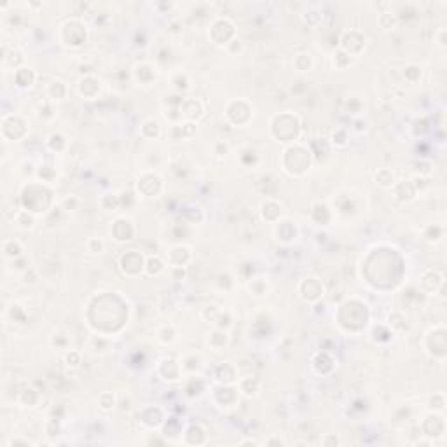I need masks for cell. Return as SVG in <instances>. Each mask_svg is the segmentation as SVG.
<instances>
[{"mask_svg": "<svg viewBox=\"0 0 447 447\" xmlns=\"http://www.w3.org/2000/svg\"><path fill=\"white\" fill-rule=\"evenodd\" d=\"M212 323L215 325V329L229 330L231 327H233V316H231V313H227V311H218L217 316L214 318V322Z\"/></svg>", "mask_w": 447, "mask_h": 447, "instance_id": "d4e9b609", "label": "cell"}, {"mask_svg": "<svg viewBox=\"0 0 447 447\" xmlns=\"http://www.w3.org/2000/svg\"><path fill=\"white\" fill-rule=\"evenodd\" d=\"M37 176L44 182V184H53L56 180V172L51 166H46V164H44V166H40L37 170Z\"/></svg>", "mask_w": 447, "mask_h": 447, "instance_id": "d6a6232c", "label": "cell"}, {"mask_svg": "<svg viewBox=\"0 0 447 447\" xmlns=\"http://www.w3.org/2000/svg\"><path fill=\"white\" fill-rule=\"evenodd\" d=\"M377 23H379V26L383 30H393V28H397L398 18L395 13H383L379 16V19H377Z\"/></svg>", "mask_w": 447, "mask_h": 447, "instance_id": "83f0119b", "label": "cell"}, {"mask_svg": "<svg viewBox=\"0 0 447 447\" xmlns=\"http://www.w3.org/2000/svg\"><path fill=\"white\" fill-rule=\"evenodd\" d=\"M322 19H323L322 11H320V9H316V7H310L304 13V23H306V25L318 26L320 23H322Z\"/></svg>", "mask_w": 447, "mask_h": 447, "instance_id": "f546056e", "label": "cell"}, {"mask_svg": "<svg viewBox=\"0 0 447 447\" xmlns=\"http://www.w3.org/2000/svg\"><path fill=\"white\" fill-rule=\"evenodd\" d=\"M226 49L229 51V53H233V55H236V53H243V40L241 39H238V37H234L233 40L229 42L226 46Z\"/></svg>", "mask_w": 447, "mask_h": 447, "instance_id": "f6af8a7d", "label": "cell"}, {"mask_svg": "<svg viewBox=\"0 0 447 447\" xmlns=\"http://www.w3.org/2000/svg\"><path fill=\"white\" fill-rule=\"evenodd\" d=\"M391 189H393V194H395V199H398V201H410V199H414V196L418 193V189H416L414 182H410V180L395 182V185H393Z\"/></svg>", "mask_w": 447, "mask_h": 447, "instance_id": "9c48e42d", "label": "cell"}, {"mask_svg": "<svg viewBox=\"0 0 447 447\" xmlns=\"http://www.w3.org/2000/svg\"><path fill=\"white\" fill-rule=\"evenodd\" d=\"M266 444H268V446H272V444H276V446H285V442L280 439H271V440H268Z\"/></svg>", "mask_w": 447, "mask_h": 447, "instance_id": "816d5d0a", "label": "cell"}, {"mask_svg": "<svg viewBox=\"0 0 447 447\" xmlns=\"http://www.w3.org/2000/svg\"><path fill=\"white\" fill-rule=\"evenodd\" d=\"M175 335H176V332H175V329H173L172 325H170V327H163L161 330H157V339L161 341V343H164V344L173 343Z\"/></svg>", "mask_w": 447, "mask_h": 447, "instance_id": "e575fe53", "label": "cell"}, {"mask_svg": "<svg viewBox=\"0 0 447 447\" xmlns=\"http://www.w3.org/2000/svg\"><path fill=\"white\" fill-rule=\"evenodd\" d=\"M313 58H311L310 53H299V55L293 58V67L299 72H311L313 68Z\"/></svg>", "mask_w": 447, "mask_h": 447, "instance_id": "603a6c76", "label": "cell"}, {"mask_svg": "<svg viewBox=\"0 0 447 447\" xmlns=\"http://www.w3.org/2000/svg\"><path fill=\"white\" fill-rule=\"evenodd\" d=\"M164 269H166V264H164L163 259H159V257H149V259L145 260V272L149 276H159L161 272H164Z\"/></svg>", "mask_w": 447, "mask_h": 447, "instance_id": "ffe728a7", "label": "cell"}, {"mask_svg": "<svg viewBox=\"0 0 447 447\" xmlns=\"http://www.w3.org/2000/svg\"><path fill=\"white\" fill-rule=\"evenodd\" d=\"M247 289L253 295H264V293L268 292V281L264 280V278H253L252 281H248Z\"/></svg>", "mask_w": 447, "mask_h": 447, "instance_id": "f1b7e54d", "label": "cell"}, {"mask_svg": "<svg viewBox=\"0 0 447 447\" xmlns=\"http://www.w3.org/2000/svg\"><path fill=\"white\" fill-rule=\"evenodd\" d=\"M395 182H397L395 173H393L391 170H388V168H383V170H379V172L376 173V184L381 185V187L391 189L393 185H395Z\"/></svg>", "mask_w": 447, "mask_h": 447, "instance_id": "44dd1931", "label": "cell"}, {"mask_svg": "<svg viewBox=\"0 0 447 447\" xmlns=\"http://www.w3.org/2000/svg\"><path fill=\"white\" fill-rule=\"evenodd\" d=\"M215 379L218 385H234L236 383V370L231 364H220L215 369Z\"/></svg>", "mask_w": 447, "mask_h": 447, "instance_id": "7c38bea8", "label": "cell"}, {"mask_svg": "<svg viewBox=\"0 0 447 447\" xmlns=\"http://www.w3.org/2000/svg\"><path fill=\"white\" fill-rule=\"evenodd\" d=\"M322 444H323V446H329V444H334V446H337L339 439H337V437H327V439L322 440Z\"/></svg>", "mask_w": 447, "mask_h": 447, "instance_id": "f907efd6", "label": "cell"}, {"mask_svg": "<svg viewBox=\"0 0 447 447\" xmlns=\"http://www.w3.org/2000/svg\"><path fill=\"white\" fill-rule=\"evenodd\" d=\"M269 214H274L276 218H280L281 217L280 203H276V201H266V203H262V218L266 222H268V218H269Z\"/></svg>", "mask_w": 447, "mask_h": 447, "instance_id": "4316f807", "label": "cell"}, {"mask_svg": "<svg viewBox=\"0 0 447 447\" xmlns=\"http://www.w3.org/2000/svg\"><path fill=\"white\" fill-rule=\"evenodd\" d=\"M238 389L241 395H245V397H255L260 389V381L257 379V377H252V376L243 377V379H239V383H238Z\"/></svg>", "mask_w": 447, "mask_h": 447, "instance_id": "9a60e30c", "label": "cell"}, {"mask_svg": "<svg viewBox=\"0 0 447 447\" xmlns=\"http://www.w3.org/2000/svg\"><path fill=\"white\" fill-rule=\"evenodd\" d=\"M170 82H172L173 89H176V91H185V89L189 88L191 80H189L187 74H184V72H176V74H173V76L170 77Z\"/></svg>", "mask_w": 447, "mask_h": 447, "instance_id": "484cf974", "label": "cell"}, {"mask_svg": "<svg viewBox=\"0 0 447 447\" xmlns=\"http://www.w3.org/2000/svg\"><path fill=\"white\" fill-rule=\"evenodd\" d=\"M351 130L355 131V133H365V131L369 130V121L364 119V117H356L355 121H353Z\"/></svg>", "mask_w": 447, "mask_h": 447, "instance_id": "ee69618b", "label": "cell"}, {"mask_svg": "<svg viewBox=\"0 0 447 447\" xmlns=\"http://www.w3.org/2000/svg\"><path fill=\"white\" fill-rule=\"evenodd\" d=\"M350 61H351V56L346 55L344 51L339 49L337 53H334V65L337 68H346L348 65H350Z\"/></svg>", "mask_w": 447, "mask_h": 447, "instance_id": "f35d334b", "label": "cell"}, {"mask_svg": "<svg viewBox=\"0 0 447 447\" xmlns=\"http://www.w3.org/2000/svg\"><path fill=\"white\" fill-rule=\"evenodd\" d=\"M119 197L116 196V194H105L103 197L100 199V205L103 210H107V212H114V210L119 208Z\"/></svg>", "mask_w": 447, "mask_h": 447, "instance_id": "1f68e13d", "label": "cell"}, {"mask_svg": "<svg viewBox=\"0 0 447 447\" xmlns=\"http://www.w3.org/2000/svg\"><path fill=\"white\" fill-rule=\"evenodd\" d=\"M47 97L53 101L56 100H63L67 97V84L61 82V80H53V82L47 86Z\"/></svg>", "mask_w": 447, "mask_h": 447, "instance_id": "d6986e66", "label": "cell"}, {"mask_svg": "<svg viewBox=\"0 0 447 447\" xmlns=\"http://www.w3.org/2000/svg\"><path fill=\"white\" fill-rule=\"evenodd\" d=\"M404 76H406L407 80L414 82V80H418L419 77H421V68L416 67V65H409V67L406 68V72H404Z\"/></svg>", "mask_w": 447, "mask_h": 447, "instance_id": "7bdbcfd3", "label": "cell"}, {"mask_svg": "<svg viewBox=\"0 0 447 447\" xmlns=\"http://www.w3.org/2000/svg\"><path fill=\"white\" fill-rule=\"evenodd\" d=\"M110 233H112L114 239L119 241V243L131 241L133 236H135V226H133V222H131L130 218L121 217V218H117V220L112 224Z\"/></svg>", "mask_w": 447, "mask_h": 447, "instance_id": "277c9868", "label": "cell"}, {"mask_svg": "<svg viewBox=\"0 0 447 447\" xmlns=\"http://www.w3.org/2000/svg\"><path fill=\"white\" fill-rule=\"evenodd\" d=\"M299 293H301V297L306 302L314 304V302H318L323 297L325 287H323L322 280H318L314 276H308V278H304L299 283Z\"/></svg>", "mask_w": 447, "mask_h": 447, "instance_id": "6da1fadb", "label": "cell"}, {"mask_svg": "<svg viewBox=\"0 0 447 447\" xmlns=\"http://www.w3.org/2000/svg\"><path fill=\"white\" fill-rule=\"evenodd\" d=\"M21 281H23L25 285H34V283H37V281H39V272H37V269L32 268V266H30L28 269H25V271L21 272Z\"/></svg>", "mask_w": 447, "mask_h": 447, "instance_id": "74e56055", "label": "cell"}, {"mask_svg": "<svg viewBox=\"0 0 447 447\" xmlns=\"http://www.w3.org/2000/svg\"><path fill=\"white\" fill-rule=\"evenodd\" d=\"M178 114L182 121H197L203 116V103L196 98H182L178 105Z\"/></svg>", "mask_w": 447, "mask_h": 447, "instance_id": "3957f363", "label": "cell"}, {"mask_svg": "<svg viewBox=\"0 0 447 447\" xmlns=\"http://www.w3.org/2000/svg\"><path fill=\"white\" fill-rule=\"evenodd\" d=\"M353 46H356V51L362 53V49L365 47V39L364 35L356 32V30H351V32H344L343 37H341V51H344L346 55L355 56V49Z\"/></svg>", "mask_w": 447, "mask_h": 447, "instance_id": "5b68a950", "label": "cell"}, {"mask_svg": "<svg viewBox=\"0 0 447 447\" xmlns=\"http://www.w3.org/2000/svg\"><path fill=\"white\" fill-rule=\"evenodd\" d=\"M68 25H70V28H72V32H70V35H68L67 39H63V44L65 46H72V47H79V46H82L84 42V39H80V37H77V32H86V26L80 23V21H77V19H72V21H68Z\"/></svg>", "mask_w": 447, "mask_h": 447, "instance_id": "5bb4252c", "label": "cell"}, {"mask_svg": "<svg viewBox=\"0 0 447 447\" xmlns=\"http://www.w3.org/2000/svg\"><path fill=\"white\" fill-rule=\"evenodd\" d=\"M63 206H65L68 212H72V210H77V206H79V199H77L76 196H70V197H67V199L63 201Z\"/></svg>", "mask_w": 447, "mask_h": 447, "instance_id": "7dc6e473", "label": "cell"}, {"mask_svg": "<svg viewBox=\"0 0 447 447\" xmlns=\"http://www.w3.org/2000/svg\"><path fill=\"white\" fill-rule=\"evenodd\" d=\"M55 112H56V109L53 107V103H49V101H46L44 105H40L39 107V117L40 119H53L55 117Z\"/></svg>", "mask_w": 447, "mask_h": 447, "instance_id": "ab89813d", "label": "cell"}, {"mask_svg": "<svg viewBox=\"0 0 447 447\" xmlns=\"http://www.w3.org/2000/svg\"><path fill=\"white\" fill-rule=\"evenodd\" d=\"M290 224H292L290 220L276 222V231H274V233H276V239H278V241H281V243H292V241H295V238H297V227L293 226L290 231H287Z\"/></svg>", "mask_w": 447, "mask_h": 447, "instance_id": "4fadbf2b", "label": "cell"}, {"mask_svg": "<svg viewBox=\"0 0 447 447\" xmlns=\"http://www.w3.org/2000/svg\"><path fill=\"white\" fill-rule=\"evenodd\" d=\"M170 274L175 281H184L187 278V269L185 268H170Z\"/></svg>", "mask_w": 447, "mask_h": 447, "instance_id": "bcb514c9", "label": "cell"}, {"mask_svg": "<svg viewBox=\"0 0 447 447\" xmlns=\"http://www.w3.org/2000/svg\"><path fill=\"white\" fill-rule=\"evenodd\" d=\"M119 264H121L122 272L128 276H135V271H136V274L145 271L143 255L136 250H130V252H126V253H122L121 259H119Z\"/></svg>", "mask_w": 447, "mask_h": 447, "instance_id": "7a4b0ae2", "label": "cell"}, {"mask_svg": "<svg viewBox=\"0 0 447 447\" xmlns=\"http://www.w3.org/2000/svg\"><path fill=\"white\" fill-rule=\"evenodd\" d=\"M406 322V316L398 311H393V313L388 314V325L391 327V330H397L398 332V323Z\"/></svg>", "mask_w": 447, "mask_h": 447, "instance_id": "b9f144b4", "label": "cell"}, {"mask_svg": "<svg viewBox=\"0 0 447 447\" xmlns=\"http://www.w3.org/2000/svg\"><path fill=\"white\" fill-rule=\"evenodd\" d=\"M14 224L19 229H32L35 226V217L30 210H19L16 217H14Z\"/></svg>", "mask_w": 447, "mask_h": 447, "instance_id": "ac0fdd59", "label": "cell"}, {"mask_svg": "<svg viewBox=\"0 0 447 447\" xmlns=\"http://www.w3.org/2000/svg\"><path fill=\"white\" fill-rule=\"evenodd\" d=\"M14 82L21 89L32 88L35 82V72L28 67H19L18 70H14Z\"/></svg>", "mask_w": 447, "mask_h": 447, "instance_id": "8fae6325", "label": "cell"}, {"mask_svg": "<svg viewBox=\"0 0 447 447\" xmlns=\"http://www.w3.org/2000/svg\"><path fill=\"white\" fill-rule=\"evenodd\" d=\"M2 253L7 259L14 260L23 255V247H21V243L16 241V239H4V243H2Z\"/></svg>", "mask_w": 447, "mask_h": 447, "instance_id": "e0dca14e", "label": "cell"}, {"mask_svg": "<svg viewBox=\"0 0 447 447\" xmlns=\"http://www.w3.org/2000/svg\"><path fill=\"white\" fill-rule=\"evenodd\" d=\"M63 360H65V365H67V367L77 369L80 365V353L76 350H70V351H67V355H65Z\"/></svg>", "mask_w": 447, "mask_h": 447, "instance_id": "8d00e7d4", "label": "cell"}, {"mask_svg": "<svg viewBox=\"0 0 447 447\" xmlns=\"http://www.w3.org/2000/svg\"><path fill=\"white\" fill-rule=\"evenodd\" d=\"M227 341H229V335L227 330H222V329H214V330L208 334V346L215 351H220L227 346Z\"/></svg>", "mask_w": 447, "mask_h": 447, "instance_id": "2e32d148", "label": "cell"}, {"mask_svg": "<svg viewBox=\"0 0 447 447\" xmlns=\"http://www.w3.org/2000/svg\"><path fill=\"white\" fill-rule=\"evenodd\" d=\"M86 248H88L89 253L97 255L105 250V243L101 241L100 238H89L88 241H86Z\"/></svg>", "mask_w": 447, "mask_h": 447, "instance_id": "d590c367", "label": "cell"}, {"mask_svg": "<svg viewBox=\"0 0 447 447\" xmlns=\"http://www.w3.org/2000/svg\"><path fill=\"white\" fill-rule=\"evenodd\" d=\"M135 77L142 86H151L157 79V70H155V67H152L151 63H140V65L135 67Z\"/></svg>", "mask_w": 447, "mask_h": 447, "instance_id": "30bf717a", "label": "cell"}, {"mask_svg": "<svg viewBox=\"0 0 447 447\" xmlns=\"http://www.w3.org/2000/svg\"><path fill=\"white\" fill-rule=\"evenodd\" d=\"M227 151H229V147H227V143H224V142H217V143H215V154H217L218 157H222V155H226Z\"/></svg>", "mask_w": 447, "mask_h": 447, "instance_id": "c3c4849f", "label": "cell"}, {"mask_svg": "<svg viewBox=\"0 0 447 447\" xmlns=\"http://www.w3.org/2000/svg\"><path fill=\"white\" fill-rule=\"evenodd\" d=\"M159 364L163 365V367H166V372H164V370L163 372H157L163 381H168V383H175V381H178L180 377H182V374H184L180 362H176V360H173V358H164V360H161Z\"/></svg>", "mask_w": 447, "mask_h": 447, "instance_id": "52a82bcc", "label": "cell"}, {"mask_svg": "<svg viewBox=\"0 0 447 447\" xmlns=\"http://www.w3.org/2000/svg\"><path fill=\"white\" fill-rule=\"evenodd\" d=\"M100 88H101V82L93 76L84 77V79H80V82H79L80 97H84L86 100H95V98L100 95Z\"/></svg>", "mask_w": 447, "mask_h": 447, "instance_id": "ba28073f", "label": "cell"}, {"mask_svg": "<svg viewBox=\"0 0 447 447\" xmlns=\"http://www.w3.org/2000/svg\"><path fill=\"white\" fill-rule=\"evenodd\" d=\"M47 147H49L53 152H63L67 149V140L61 133H53L47 138Z\"/></svg>", "mask_w": 447, "mask_h": 447, "instance_id": "cb8c5ba5", "label": "cell"}, {"mask_svg": "<svg viewBox=\"0 0 447 447\" xmlns=\"http://www.w3.org/2000/svg\"><path fill=\"white\" fill-rule=\"evenodd\" d=\"M191 259H193L191 248L185 247V245H175L168 252V264L172 268H185L191 262Z\"/></svg>", "mask_w": 447, "mask_h": 447, "instance_id": "8992f818", "label": "cell"}, {"mask_svg": "<svg viewBox=\"0 0 447 447\" xmlns=\"http://www.w3.org/2000/svg\"><path fill=\"white\" fill-rule=\"evenodd\" d=\"M437 44H439L440 47H446L447 46V40H446V37H447V30L446 28H440L439 30V35H437Z\"/></svg>", "mask_w": 447, "mask_h": 447, "instance_id": "681fc988", "label": "cell"}, {"mask_svg": "<svg viewBox=\"0 0 447 447\" xmlns=\"http://www.w3.org/2000/svg\"><path fill=\"white\" fill-rule=\"evenodd\" d=\"M332 142H334V145H337V147H344V145H346V143H348L346 130H343V128L335 130L334 133H332Z\"/></svg>", "mask_w": 447, "mask_h": 447, "instance_id": "60d3db41", "label": "cell"}, {"mask_svg": "<svg viewBox=\"0 0 447 447\" xmlns=\"http://www.w3.org/2000/svg\"><path fill=\"white\" fill-rule=\"evenodd\" d=\"M180 365H182V370L191 372V374H196V372H199L201 369H203V362H201V358L196 355L184 356V360L180 362Z\"/></svg>", "mask_w": 447, "mask_h": 447, "instance_id": "7402d4cb", "label": "cell"}, {"mask_svg": "<svg viewBox=\"0 0 447 447\" xmlns=\"http://www.w3.org/2000/svg\"><path fill=\"white\" fill-rule=\"evenodd\" d=\"M98 406H100L101 410H112L114 406H116V395L110 391H103L98 397Z\"/></svg>", "mask_w": 447, "mask_h": 447, "instance_id": "4dcf8cb0", "label": "cell"}, {"mask_svg": "<svg viewBox=\"0 0 447 447\" xmlns=\"http://www.w3.org/2000/svg\"><path fill=\"white\" fill-rule=\"evenodd\" d=\"M428 404H430L428 407H430L433 412H444V409H446V397H444V393H437V395H433Z\"/></svg>", "mask_w": 447, "mask_h": 447, "instance_id": "836d02e7", "label": "cell"}]
</instances>
